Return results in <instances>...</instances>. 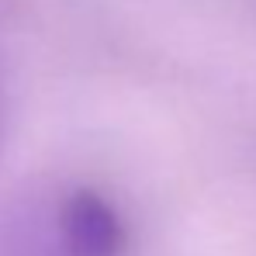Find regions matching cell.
<instances>
[{
    "label": "cell",
    "mask_w": 256,
    "mask_h": 256,
    "mask_svg": "<svg viewBox=\"0 0 256 256\" xmlns=\"http://www.w3.org/2000/svg\"><path fill=\"white\" fill-rule=\"evenodd\" d=\"M66 236H70L73 256H114L122 246V228H118L111 208L94 198H80L70 208Z\"/></svg>",
    "instance_id": "1"
}]
</instances>
